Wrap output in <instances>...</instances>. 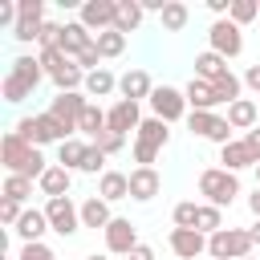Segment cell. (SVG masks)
Segmentation results:
<instances>
[{
    "label": "cell",
    "mask_w": 260,
    "mask_h": 260,
    "mask_svg": "<svg viewBox=\"0 0 260 260\" xmlns=\"http://www.w3.org/2000/svg\"><path fill=\"white\" fill-rule=\"evenodd\" d=\"M0 158H4L8 175H20V179H41V175L49 171L41 146H28V142H24L20 134H12V130L0 138Z\"/></svg>",
    "instance_id": "6da1fadb"
},
{
    "label": "cell",
    "mask_w": 260,
    "mask_h": 260,
    "mask_svg": "<svg viewBox=\"0 0 260 260\" xmlns=\"http://www.w3.org/2000/svg\"><path fill=\"white\" fill-rule=\"evenodd\" d=\"M41 77H45V69H41V57H16L12 61V69H8V77H4V102L8 106H20L37 85H41Z\"/></svg>",
    "instance_id": "7a4b0ae2"
},
{
    "label": "cell",
    "mask_w": 260,
    "mask_h": 260,
    "mask_svg": "<svg viewBox=\"0 0 260 260\" xmlns=\"http://www.w3.org/2000/svg\"><path fill=\"white\" fill-rule=\"evenodd\" d=\"M12 134H20L28 146H45V142H57V146H61L65 138H73L49 110H45V114H28V118H20V122L12 126Z\"/></svg>",
    "instance_id": "3957f363"
},
{
    "label": "cell",
    "mask_w": 260,
    "mask_h": 260,
    "mask_svg": "<svg viewBox=\"0 0 260 260\" xmlns=\"http://www.w3.org/2000/svg\"><path fill=\"white\" fill-rule=\"evenodd\" d=\"M199 195H203V203H211V207H232V199L240 195V179L232 175V171H223V167H207L203 175H199Z\"/></svg>",
    "instance_id": "277c9868"
},
{
    "label": "cell",
    "mask_w": 260,
    "mask_h": 260,
    "mask_svg": "<svg viewBox=\"0 0 260 260\" xmlns=\"http://www.w3.org/2000/svg\"><path fill=\"white\" fill-rule=\"evenodd\" d=\"M167 138H171V130H167V122L162 118H142V126H138V134H134V162L138 167H154V158H158V150L167 146Z\"/></svg>",
    "instance_id": "5b68a950"
},
{
    "label": "cell",
    "mask_w": 260,
    "mask_h": 260,
    "mask_svg": "<svg viewBox=\"0 0 260 260\" xmlns=\"http://www.w3.org/2000/svg\"><path fill=\"white\" fill-rule=\"evenodd\" d=\"M207 256L211 260H248L252 256L248 228H219L215 236H207Z\"/></svg>",
    "instance_id": "8992f818"
},
{
    "label": "cell",
    "mask_w": 260,
    "mask_h": 260,
    "mask_svg": "<svg viewBox=\"0 0 260 260\" xmlns=\"http://www.w3.org/2000/svg\"><path fill=\"white\" fill-rule=\"evenodd\" d=\"M187 130L199 134V138H207V142H215V146H228L232 142V126L215 110H191L187 114Z\"/></svg>",
    "instance_id": "52a82bcc"
},
{
    "label": "cell",
    "mask_w": 260,
    "mask_h": 260,
    "mask_svg": "<svg viewBox=\"0 0 260 260\" xmlns=\"http://www.w3.org/2000/svg\"><path fill=\"white\" fill-rule=\"evenodd\" d=\"M41 211L49 215V228H53L57 236H65V240L81 228V207H77L69 195H65V199H45V207H41Z\"/></svg>",
    "instance_id": "ba28073f"
},
{
    "label": "cell",
    "mask_w": 260,
    "mask_h": 260,
    "mask_svg": "<svg viewBox=\"0 0 260 260\" xmlns=\"http://www.w3.org/2000/svg\"><path fill=\"white\" fill-rule=\"evenodd\" d=\"M150 110H154V118H162V122L171 126V122L187 118V93L175 89V85H154V93H150Z\"/></svg>",
    "instance_id": "9c48e42d"
},
{
    "label": "cell",
    "mask_w": 260,
    "mask_h": 260,
    "mask_svg": "<svg viewBox=\"0 0 260 260\" xmlns=\"http://www.w3.org/2000/svg\"><path fill=\"white\" fill-rule=\"evenodd\" d=\"M207 41H211V53H219L223 61L244 53V32H240V24H232L228 16H223V20H215V24L207 28Z\"/></svg>",
    "instance_id": "30bf717a"
},
{
    "label": "cell",
    "mask_w": 260,
    "mask_h": 260,
    "mask_svg": "<svg viewBox=\"0 0 260 260\" xmlns=\"http://www.w3.org/2000/svg\"><path fill=\"white\" fill-rule=\"evenodd\" d=\"M114 12H118V0H85L81 12H77V20L98 37V32L114 28Z\"/></svg>",
    "instance_id": "8fae6325"
},
{
    "label": "cell",
    "mask_w": 260,
    "mask_h": 260,
    "mask_svg": "<svg viewBox=\"0 0 260 260\" xmlns=\"http://www.w3.org/2000/svg\"><path fill=\"white\" fill-rule=\"evenodd\" d=\"M85 106H89V98H81V93H57L53 106H49V114H53L69 134H77V122H81Z\"/></svg>",
    "instance_id": "7c38bea8"
},
{
    "label": "cell",
    "mask_w": 260,
    "mask_h": 260,
    "mask_svg": "<svg viewBox=\"0 0 260 260\" xmlns=\"http://www.w3.org/2000/svg\"><path fill=\"white\" fill-rule=\"evenodd\" d=\"M138 126H142V114H138V102H126V98H118L110 110H106V130H114V134H138Z\"/></svg>",
    "instance_id": "4fadbf2b"
},
{
    "label": "cell",
    "mask_w": 260,
    "mask_h": 260,
    "mask_svg": "<svg viewBox=\"0 0 260 260\" xmlns=\"http://www.w3.org/2000/svg\"><path fill=\"white\" fill-rule=\"evenodd\" d=\"M134 248H138V228H134L130 219L114 215V223L106 228V252H114V256H130Z\"/></svg>",
    "instance_id": "5bb4252c"
},
{
    "label": "cell",
    "mask_w": 260,
    "mask_h": 260,
    "mask_svg": "<svg viewBox=\"0 0 260 260\" xmlns=\"http://www.w3.org/2000/svg\"><path fill=\"white\" fill-rule=\"evenodd\" d=\"M171 252L179 260H195L207 252V236L199 228H171Z\"/></svg>",
    "instance_id": "9a60e30c"
},
{
    "label": "cell",
    "mask_w": 260,
    "mask_h": 260,
    "mask_svg": "<svg viewBox=\"0 0 260 260\" xmlns=\"http://www.w3.org/2000/svg\"><path fill=\"white\" fill-rule=\"evenodd\" d=\"M93 45V32L81 24V20H69V24H61V53L69 57V61H77L85 49Z\"/></svg>",
    "instance_id": "2e32d148"
},
{
    "label": "cell",
    "mask_w": 260,
    "mask_h": 260,
    "mask_svg": "<svg viewBox=\"0 0 260 260\" xmlns=\"http://www.w3.org/2000/svg\"><path fill=\"white\" fill-rule=\"evenodd\" d=\"M118 93L126 98V102H150V93H154V81H150V73L146 69H126L122 77H118Z\"/></svg>",
    "instance_id": "e0dca14e"
},
{
    "label": "cell",
    "mask_w": 260,
    "mask_h": 260,
    "mask_svg": "<svg viewBox=\"0 0 260 260\" xmlns=\"http://www.w3.org/2000/svg\"><path fill=\"white\" fill-rule=\"evenodd\" d=\"M158 187H162V179H158L154 167H134V171H130V199L150 203V199L158 195Z\"/></svg>",
    "instance_id": "ac0fdd59"
},
{
    "label": "cell",
    "mask_w": 260,
    "mask_h": 260,
    "mask_svg": "<svg viewBox=\"0 0 260 260\" xmlns=\"http://www.w3.org/2000/svg\"><path fill=\"white\" fill-rule=\"evenodd\" d=\"M256 122H260V102H252V98H240V102H232L228 106V126L232 130H256Z\"/></svg>",
    "instance_id": "d6986e66"
},
{
    "label": "cell",
    "mask_w": 260,
    "mask_h": 260,
    "mask_svg": "<svg viewBox=\"0 0 260 260\" xmlns=\"http://www.w3.org/2000/svg\"><path fill=\"white\" fill-rule=\"evenodd\" d=\"M219 162H223V171H244V167H256V154L248 150V142L244 138H232L228 146H219Z\"/></svg>",
    "instance_id": "ffe728a7"
},
{
    "label": "cell",
    "mask_w": 260,
    "mask_h": 260,
    "mask_svg": "<svg viewBox=\"0 0 260 260\" xmlns=\"http://www.w3.org/2000/svg\"><path fill=\"white\" fill-rule=\"evenodd\" d=\"M12 232H16L24 244H37V240H41L45 232H53V228H49V215H45V211H37V207H24V215H20V223H16Z\"/></svg>",
    "instance_id": "44dd1931"
},
{
    "label": "cell",
    "mask_w": 260,
    "mask_h": 260,
    "mask_svg": "<svg viewBox=\"0 0 260 260\" xmlns=\"http://www.w3.org/2000/svg\"><path fill=\"white\" fill-rule=\"evenodd\" d=\"M69 183H73V171L57 167V162H53V167H49V171L37 179V187H41L49 199H65V195H69Z\"/></svg>",
    "instance_id": "7402d4cb"
},
{
    "label": "cell",
    "mask_w": 260,
    "mask_h": 260,
    "mask_svg": "<svg viewBox=\"0 0 260 260\" xmlns=\"http://www.w3.org/2000/svg\"><path fill=\"white\" fill-rule=\"evenodd\" d=\"M110 223H114V215H110V203H106L102 195H89V199L81 203V228H93V232L102 228V232H106Z\"/></svg>",
    "instance_id": "603a6c76"
},
{
    "label": "cell",
    "mask_w": 260,
    "mask_h": 260,
    "mask_svg": "<svg viewBox=\"0 0 260 260\" xmlns=\"http://www.w3.org/2000/svg\"><path fill=\"white\" fill-rule=\"evenodd\" d=\"M183 93H187V106H191V110H215V106H223V102L215 98V85H211V81H199V77H191Z\"/></svg>",
    "instance_id": "cb8c5ba5"
},
{
    "label": "cell",
    "mask_w": 260,
    "mask_h": 260,
    "mask_svg": "<svg viewBox=\"0 0 260 260\" xmlns=\"http://www.w3.org/2000/svg\"><path fill=\"white\" fill-rule=\"evenodd\" d=\"M98 195H102L106 203L130 199V175H122V171H106V175L98 179Z\"/></svg>",
    "instance_id": "d4e9b609"
},
{
    "label": "cell",
    "mask_w": 260,
    "mask_h": 260,
    "mask_svg": "<svg viewBox=\"0 0 260 260\" xmlns=\"http://www.w3.org/2000/svg\"><path fill=\"white\" fill-rule=\"evenodd\" d=\"M85 150H89V142H81L77 134H73V138H65V142L57 146V167H65V171H81Z\"/></svg>",
    "instance_id": "484cf974"
},
{
    "label": "cell",
    "mask_w": 260,
    "mask_h": 260,
    "mask_svg": "<svg viewBox=\"0 0 260 260\" xmlns=\"http://www.w3.org/2000/svg\"><path fill=\"white\" fill-rule=\"evenodd\" d=\"M142 24V4L138 0H118V12H114V28L126 37V32H134Z\"/></svg>",
    "instance_id": "4316f807"
},
{
    "label": "cell",
    "mask_w": 260,
    "mask_h": 260,
    "mask_svg": "<svg viewBox=\"0 0 260 260\" xmlns=\"http://www.w3.org/2000/svg\"><path fill=\"white\" fill-rule=\"evenodd\" d=\"M223 73H228V61H223L219 53H211V49H207V53H199V57H195V77H199V81H219Z\"/></svg>",
    "instance_id": "83f0119b"
},
{
    "label": "cell",
    "mask_w": 260,
    "mask_h": 260,
    "mask_svg": "<svg viewBox=\"0 0 260 260\" xmlns=\"http://www.w3.org/2000/svg\"><path fill=\"white\" fill-rule=\"evenodd\" d=\"M158 20H162V32H183L187 20H191V12H187L183 0H167V8L158 12Z\"/></svg>",
    "instance_id": "f1b7e54d"
},
{
    "label": "cell",
    "mask_w": 260,
    "mask_h": 260,
    "mask_svg": "<svg viewBox=\"0 0 260 260\" xmlns=\"http://www.w3.org/2000/svg\"><path fill=\"white\" fill-rule=\"evenodd\" d=\"M118 89V77L110 73V69H93V73H85V98H110Z\"/></svg>",
    "instance_id": "f546056e"
},
{
    "label": "cell",
    "mask_w": 260,
    "mask_h": 260,
    "mask_svg": "<svg viewBox=\"0 0 260 260\" xmlns=\"http://www.w3.org/2000/svg\"><path fill=\"white\" fill-rule=\"evenodd\" d=\"M77 134H89V138L98 142V138L106 134V110L89 102V106H85V114H81V122H77Z\"/></svg>",
    "instance_id": "4dcf8cb0"
},
{
    "label": "cell",
    "mask_w": 260,
    "mask_h": 260,
    "mask_svg": "<svg viewBox=\"0 0 260 260\" xmlns=\"http://www.w3.org/2000/svg\"><path fill=\"white\" fill-rule=\"evenodd\" d=\"M93 45H98L102 61H106V57H122V53H126V37H122L118 28H106V32H98V37H93Z\"/></svg>",
    "instance_id": "1f68e13d"
},
{
    "label": "cell",
    "mask_w": 260,
    "mask_h": 260,
    "mask_svg": "<svg viewBox=\"0 0 260 260\" xmlns=\"http://www.w3.org/2000/svg\"><path fill=\"white\" fill-rule=\"evenodd\" d=\"M211 85H215V98H219V102H228V106H232V102H240V89H244V81H240L232 69H228L219 81H211Z\"/></svg>",
    "instance_id": "d6a6232c"
},
{
    "label": "cell",
    "mask_w": 260,
    "mask_h": 260,
    "mask_svg": "<svg viewBox=\"0 0 260 260\" xmlns=\"http://www.w3.org/2000/svg\"><path fill=\"white\" fill-rule=\"evenodd\" d=\"M195 228H199L203 236H215V232L223 228V211L211 207V203H199V219H195Z\"/></svg>",
    "instance_id": "836d02e7"
},
{
    "label": "cell",
    "mask_w": 260,
    "mask_h": 260,
    "mask_svg": "<svg viewBox=\"0 0 260 260\" xmlns=\"http://www.w3.org/2000/svg\"><path fill=\"white\" fill-rule=\"evenodd\" d=\"M256 16H260V4H256V0H232V12H228V20H232V24H240V28H244V24H252Z\"/></svg>",
    "instance_id": "e575fe53"
},
{
    "label": "cell",
    "mask_w": 260,
    "mask_h": 260,
    "mask_svg": "<svg viewBox=\"0 0 260 260\" xmlns=\"http://www.w3.org/2000/svg\"><path fill=\"white\" fill-rule=\"evenodd\" d=\"M28 195H32V179H20V175H8V179H4V199L24 203Z\"/></svg>",
    "instance_id": "d590c367"
},
{
    "label": "cell",
    "mask_w": 260,
    "mask_h": 260,
    "mask_svg": "<svg viewBox=\"0 0 260 260\" xmlns=\"http://www.w3.org/2000/svg\"><path fill=\"white\" fill-rule=\"evenodd\" d=\"M41 24H45V20H32V16H20V20H16V28H12V37H16L20 45H28V41H41Z\"/></svg>",
    "instance_id": "8d00e7d4"
},
{
    "label": "cell",
    "mask_w": 260,
    "mask_h": 260,
    "mask_svg": "<svg viewBox=\"0 0 260 260\" xmlns=\"http://www.w3.org/2000/svg\"><path fill=\"white\" fill-rule=\"evenodd\" d=\"M106 158H110V154H106V150H102L98 142H89V150H85V162H81V171H85V175H106Z\"/></svg>",
    "instance_id": "74e56055"
},
{
    "label": "cell",
    "mask_w": 260,
    "mask_h": 260,
    "mask_svg": "<svg viewBox=\"0 0 260 260\" xmlns=\"http://www.w3.org/2000/svg\"><path fill=\"white\" fill-rule=\"evenodd\" d=\"M195 219H199V203L195 199H187V203L175 207V228H195Z\"/></svg>",
    "instance_id": "f35d334b"
},
{
    "label": "cell",
    "mask_w": 260,
    "mask_h": 260,
    "mask_svg": "<svg viewBox=\"0 0 260 260\" xmlns=\"http://www.w3.org/2000/svg\"><path fill=\"white\" fill-rule=\"evenodd\" d=\"M20 260H57V252H53L45 240H37V244H24V248H20Z\"/></svg>",
    "instance_id": "ab89813d"
},
{
    "label": "cell",
    "mask_w": 260,
    "mask_h": 260,
    "mask_svg": "<svg viewBox=\"0 0 260 260\" xmlns=\"http://www.w3.org/2000/svg\"><path fill=\"white\" fill-rule=\"evenodd\" d=\"M41 49H61V24H53V20H45L41 24V41H37Z\"/></svg>",
    "instance_id": "60d3db41"
},
{
    "label": "cell",
    "mask_w": 260,
    "mask_h": 260,
    "mask_svg": "<svg viewBox=\"0 0 260 260\" xmlns=\"http://www.w3.org/2000/svg\"><path fill=\"white\" fill-rule=\"evenodd\" d=\"M65 61H69V57H65L61 49H41V69H45L49 77H53V73H57V69L65 65Z\"/></svg>",
    "instance_id": "b9f144b4"
},
{
    "label": "cell",
    "mask_w": 260,
    "mask_h": 260,
    "mask_svg": "<svg viewBox=\"0 0 260 260\" xmlns=\"http://www.w3.org/2000/svg\"><path fill=\"white\" fill-rule=\"evenodd\" d=\"M20 215H24V203H12V199H4V203H0V219H4L8 228H16V223H20Z\"/></svg>",
    "instance_id": "7bdbcfd3"
},
{
    "label": "cell",
    "mask_w": 260,
    "mask_h": 260,
    "mask_svg": "<svg viewBox=\"0 0 260 260\" xmlns=\"http://www.w3.org/2000/svg\"><path fill=\"white\" fill-rule=\"evenodd\" d=\"M98 146H102L106 154H118V150L126 146V134H114V130H106V134L98 138Z\"/></svg>",
    "instance_id": "ee69618b"
},
{
    "label": "cell",
    "mask_w": 260,
    "mask_h": 260,
    "mask_svg": "<svg viewBox=\"0 0 260 260\" xmlns=\"http://www.w3.org/2000/svg\"><path fill=\"white\" fill-rule=\"evenodd\" d=\"M16 12L20 16H32V20H45V4L41 0H16Z\"/></svg>",
    "instance_id": "f6af8a7d"
},
{
    "label": "cell",
    "mask_w": 260,
    "mask_h": 260,
    "mask_svg": "<svg viewBox=\"0 0 260 260\" xmlns=\"http://www.w3.org/2000/svg\"><path fill=\"white\" fill-rule=\"evenodd\" d=\"M77 65L85 69V73H93V69H102V53H98V45H89L81 57H77Z\"/></svg>",
    "instance_id": "bcb514c9"
},
{
    "label": "cell",
    "mask_w": 260,
    "mask_h": 260,
    "mask_svg": "<svg viewBox=\"0 0 260 260\" xmlns=\"http://www.w3.org/2000/svg\"><path fill=\"white\" fill-rule=\"evenodd\" d=\"M16 20H20V12H16V4H12V0H4V4H0V24H8V28H16Z\"/></svg>",
    "instance_id": "7dc6e473"
},
{
    "label": "cell",
    "mask_w": 260,
    "mask_h": 260,
    "mask_svg": "<svg viewBox=\"0 0 260 260\" xmlns=\"http://www.w3.org/2000/svg\"><path fill=\"white\" fill-rule=\"evenodd\" d=\"M244 85H248V89H252V93H260V61H256V65H248V69H244Z\"/></svg>",
    "instance_id": "c3c4849f"
},
{
    "label": "cell",
    "mask_w": 260,
    "mask_h": 260,
    "mask_svg": "<svg viewBox=\"0 0 260 260\" xmlns=\"http://www.w3.org/2000/svg\"><path fill=\"white\" fill-rule=\"evenodd\" d=\"M244 142H248V150H252V154H256V162H260V126H256V130H248V134H244Z\"/></svg>",
    "instance_id": "681fc988"
},
{
    "label": "cell",
    "mask_w": 260,
    "mask_h": 260,
    "mask_svg": "<svg viewBox=\"0 0 260 260\" xmlns=\"http://www.w3.org/2000/svg\"><path fill=\"white\" fill-rule=\"evenodd\" d=\"M126 260H154V248H150V244H138V248L126 256Z\"/></svg>",
    "instance_id": "f907efd6"
},
{
    "label": "cell",
    "mask_w": 260,
    "mask_h": 260,
    "mask_svg": "<svg viewBox=\"0 0 260 260\" xmlns=\"http://www.w3.org/2000/svg\"><path fill=\"white\" fill-rule=\"evenodd\" d=\"M248 211H252V215H256V219H260V187H256V191H252V195H248Z\"/></svg>",
    "instance_id": "816d5d0a"
},
{
    "label": "cell",
    "mask_w": 260,
    "mask_h": 260,
    "mask_svg": "<svg viewBox=\"0 0 260 260\" xmlns=\"http://www.w3.org/2000/svg\"><path fill=\"white\" fill-rule=\"evenodd\" d=\"M248 236H252V248H260V219H256V223L248 228Z\"/></svg>",
    "instance_id": "f5cc1de1"
},
{
    "label": "cell",
    "mask_w": 260,
    "mask_h": 260,
    "mask_svg": "<svg viewBox=\"0 0 260 260\" xmlns=\"http://www.w3.org/2000/svg\"><path fill=\"white\" fill-rule=\"evenodd\" d=\"M252 171H256V187H260V162H256V167H252Z\"/></svg>",
    "instance_id": "db71d44e"
},
{
    "label": "cell",
    "mask_w": 260,
    "mask_h": 260,
    "mask_svg": "<svg viewBox=\"0 0 260 260\" xmlns=\"http://www.w3.org/2000/svg\"><path fill=\"white\" fill-rule=\"evenodd\" d=\"M85 260H106V256H98V252H93V256H85Z\"/></svg>",
    "instance_id": "11a10c76"
},
{
    "label": "cell",
    "mask_w": 260,
    "mask_h": 260,
    "mask_svg": "<svg viewBox=\"0 0 260 260\" xmlns=\"http://www.w3.org/2000/svg\"><path fill=\"white\" fill-rule=\"evenodd\" d=\"M248 260H256V256H248Z\"/></svg>",
    "instance_id": "9f6ffc18"
}]
</instances>
